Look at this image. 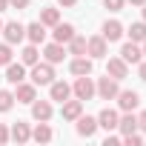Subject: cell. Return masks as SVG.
<instances>
[{
  "instance_id": "obj_1",
  "label": "cell",
  "mask_w": 146,
  "mask_h": 146,
  "mask_svg": "<svg viewBox=\"0 0 146 146\" xmlns=\"http://www.w3.org/2000/svg\"><path fill=\"white\" fill-rule=\"evenodd\" d=\"M54 80V69H52V63H35L32 66V83L35 86H49Z\"/></svg>"
},
{
  "instance_id": "obj_2",
  "label": "cell",
  "mask_w": 146,
  "mask_h": 146,
  "mask_svg": "<svg viewBox=\"0 0 146 146\" xmlns=\"http://www.w3.org/2000/svg\"><path fill=\"white\" fill-rule=\"evenodd\" d=\"M72 92H75L78 100H92V95H95V83H92V78H89V75H80V78L75 80V86H72Z\"/></svg>"
},
{
  "instance_id": "obj_3",
  "label": "cell",
  "mask_w": 146,
  "mask_h": 146,
  "mask_svg": "<svg viewBox=\"0 0 146 146\" xmlns=\"http://www.w3.org/2000/svg\"><path fill=\"white\" fill-rule=\"evenodd\" d=\"M95 92H98V95H100L103 100H115L120 89H117V80L106 75V78H100V80H98V86H95Z\"/></svg>"
},
{
  "instance_id": "obj_4",
  "label": "cell",
  "mask_w": 146,
  "mask_h": 146,
  "mask_svg": "<svg viewBox=\"0 0 146 146\" xmlns=\"http://www.w3.org/2000/svg\"><path fill=\"white\" fill-rule=\"evenodd\" d=\"M106 75L115 78V80H123V78L129 75V63H126L123 57H109V63H106Z\"/></svg>"
},
{
  "instance_id": "obj_5",
  "label": "cell",
  "mask_w": 146,
  "mask_h": 146,
  "mask_svg": "<svg viewBox=\"0 0 146 146\" xmlns=\"http://www.w3.org/2000/svg\"><path fill=\"white\" fill-rule=\"evenodd\" d=\"M69 95H72V86L69 83H63V80H52L49 83V100L63 103V100H69Z\"/></svg>"
},
{
  "instance_id": "obj_6",
  "label": "cell",
  "mask_w": 146,
  "mask_h": 146,
  "mask_svg": "<svg viewBox=\"0 0 146 146\" xmlns=\"http://www.w3.org/2000/svg\"><path fill=\"white\" fill-rule=\"evenodd\" d=\"M137 103H140V95H137V92H132V89L117 92V106H120L123 112H135V109H137Z\"/></svg>"
},
{
  "instance_id": "obj_7",
  "label": "cell",
  "mask_w": 146,
  "mask_h": 146,
  "mask_svg": "<svg viewBox=\"0 0 146 146\" xmlns=\"http://www.w3.org/2000/svg\"><path fill=\"white\" fill-rule=\"evenodd\" d=\"M3 35H6V43H20L26 37V26H20L17 20H12V23L3 26Z\"/></svg>"
},
{
  "instance_id": "obj_8",
  "label": "cell",
  "mask_w": 146,
  "mask_h": 146,
  "mask_svg": "<svg viewBox=\"0 0 146 146\" xmlns=\"http://www.w3.org/2000/svg\"><path fill=\"white\" fill-rule=\"evenodd\" d=\"M120 37H123L120 20H106V23H103V40H106V43H115V40H120Z\"/></svg>"
},
{
  "instance_id": "obj_9",
  "label": "cell",
  "mask_w": 146,
  "mask_h": 146,
  "mask_svg": "<svg viewBox=\"0 0 146 146\" xmlns=\"http://www.w3.org/2000/svg\"><path fill=\"white\" fill-rule=\"evenodd\" d=\"M32 117L35 120H52V103L49 100H32Z\"/></svg>"
},
{
  "instance_id": "obj_10",
  "label": "cell",
  "mask_w": 146,
  "mask_h": 146,
  "mask_svg": "<svg viewBox=\"0 0 146 146\" xmlns=\"http://www.w3.org/2000/svg\"><path fill=\"white\" fill-rule=\"evenodd\" d=\"M95 132H98V117L80 115V117H78V135H80V137H92Z\"/></svg>"
},
{
  "instance_id": "obj_11",
  "label": "cell",
  "mask_w": 146,
  "mask_h": 146,
  "mask_svg": "<svg viewBox=\"0 0 146 146\" xmlns=\"http://www.w3.org/2000/svg\"><path fill=\"white\" fill-rule=\"evenodd\" d=\"M63 120H78L83 115V100H63Z\"/></svg>"
},
{
  "instance_id": "obj_12",
  "label": "cell",
  "mask_w": 146,
  "mask_h": 146,
  "mask_svg": "<svg viewBox=\"0 0 146 146\" xmlns=\"http://www.w3.org/2000/svg\"><path fill=\"white\" fill-rule=\"evenodd\" d=\"M69 69H72V75H78V78H80V75H92V60H89L86 54H78L75 60L69 63Z\"/></svg>"
},
{
  "instance_id": "obj_13",
  "label": "cell",
  "mask_w": 146,
  "mask_h": 146,
  "mask_svg": "<svg viewBox=\"0 0 146 146\" xmlns=\"http://www.w3.org/2000/svg\"><path fill=\"white\" fill-rule=\"evenodd\" d=\"M86 54H92V57H106V40H103V35L86 40Z\"/></svg>"
},
{
  "instance_id": "obj_14",
  "label": "cell",
  "mask_w": 146,
  "mask_h": 146,
  "mask_svg": "<svg viewBox=\"0 0 146 146\" xmlns=\"http://www.w3.org/2000/svg\"><path fill=\"white\" fill-rule=\"evenodd\" d=\"M35 98H37L35 83H23V80H20V83H17V92H15V100H17V103H32Z\"/></svg>"
},
{
  "instance_id": "obj_15",
  "label": "cell",
  "mask_w": 146,
  "mask_h": 146,
  "mask_svg": "<svg viewBox=\"0 0 146 146\" xmlns=\"http://www.w3.org/2000/svg\"><path fill=\"white\" fill-rule=\"evenodd\" d=\"M6 80H9L12 86H17L20 80H26V66H23V63H9V66H6Z\"/></svg>"
},
{
  "instance_id": "obj_16",
  "label": "cell",
  "mask_w": 146,
  "mask_h": 146,
  "mask_svg": "<svg viewBox=\"0 0 146 146\" xmlns=\"http://www.w3.org/2000/svg\"><path fill=\"white\" fill-rule=\"evenodd\" d=\"M54 43H69L72 37H75V26L72 23H54Z\"/></svg>"
},
{
  "instance_id": "obj_17",
  "label": "cell",
  "mask_w": 146,
  "mask_h": 146,
  "mask_svg": "<svg viewBox=\"0 0 146 146\" xmlns=\"http://www.w3.org/2000/svg\"><path fill=\"white\" fill-rule=\"evenodd\" d=\"M98 126L106 129V132L117 129V112H115V109H103V112L98 115Z\"/></svg>"
},
{
  "instance_id": "obj_18",
  "label": "cell",
  "mask_w": 146,
  "mask_h": 146,
  "mask_svg": "<svg viewBox=\"0 0 146 146\" xmlns=\"http://www.w3.org/2000/svg\"><path fill=\"white\" fill-rule=\"evenodd\" d=\"M43 54H46V63H60L63 57H66V52H63V43H49L46 49H43Z\"/></svg>"
},
{
  "instance_id": "obj_19",
  "label": "cell",
  "mask_w": 146,
  "mask_h": 146,
  "mask_svg": "<svg viewBox=\"0 0 146 146\" xmlns=\"http://www.w3.org/2000/svg\"><path fill=\"white\" fill-rule=\"evenodd\" d=\"M26 37H29L32 43H43V40H46V26H43L40 20H37V23H29V26H26Z\"/></svg>"
},
{
  "instance_id": "obj_20",
  "label": "cell",
  "mask_w": 146,
  "mask_h": 146,
  "mask_svg": "<svg viewBox=\"0 0 146 146\" xmlns=\"http://www.w3.org/2000/svg\"><path fill=\"white\" fill-rule=\"evenodd\" d=\"M120 57L126 60V63H140V57H143V52L129 40V43H123V49H120Z\"/></svg>"
},
{
  "instance_id": "obj_21",
  "label": "cell",
  "mask_w": 146,
  "mask_h": 146,
  "mask_svg": "<svg viewBox=\"0 0 146 146\" xmlns=\"http://www.w3.org/2000/svg\"><path fill=\"white\" fill-rule=\"evenodd\" d=\"M37 60H40V52H37V43H29V46H26V49L20 52V63H23V66H35Z\"/></svg>"
},
{
  "instance_id": "obj_22",
  "label": "cell",
  "mask_w": 146,
  "mask_h": 146,
  "mask_svg": "<svg viewBox=\"0 0 146 146\" xmlns=\"http://www.w3.org/2000/svg\"><path fill=\"white\" fill-rule=\"evenodd\" d=\"M9 137H15L17 143H26V140L32 137V129H29V123H20V120H17V123L12 126V132H9Z\"/></svg>"
},
{
  "instance_id": "obj_23",
  "label": "cell",
  "mask_w": 146,
  "mask_h": 146,
  "mask_svg": "<svg viewBox=\"0 0 146 146\" xmlns=\"http://www.w3.org/2000/svg\"><path fill=\"white\" fill-rule=\"evenodd\" d=\"M117 129H120L123 135H129V132H137V117H135L132 112H126L123 117H117Z\"/></svg>"
},
{
  "instance_id": "obj_24",
  "label": "cell",
  "mask_w": 146,
  "mask_h": 146,
  "mask_svg": "<svg viewBox=\"0 0 146 146\" xmlns=\"http://www.w3.org/2000/svg\"><path fill=\"white\" fill-rule=\"evenodd\" d=\"M32 137H35L37 143H49V140H52V129H49V120H40V123H37V129L32 132Z\"/></svg>"
},
{
  "instance_id": "obj_25",
  "label": "cell",
  "mask_w": 146,
  "mask_h": 146,
  "mask_svg": "<svg viewBox=\"0 0 146 146\" xmlns=\"http://www.w3.org/2000/svg\"><path fill=\"white\" fill-rule=\"evenodd\" d=\"M40 23H43V26H54V23H60V12L52 9V6H46V9L40 12Z\"/></svg>"
},
{
  "instance_id": "obj_26",
  "label": "cell",
  "mask_w": 146,
  "mask_h": 146,
  "mask_svg": "<svg viewBox=\"0 0 146 146\" xmlns=\"http://www.w3.org/2000/svg\"><path fill=\"white\" fill-rule=\"evenodd\" d=\"M129 37H132V43H143L146 40V23H132L129 26Z\"/></svg>"
},
{
  "instance_id": "obj_27",
  "label": "cell",
  "mask_w": 146,
  "mask_h": 146,
  "mask_svg": "<svg viewBox=\"0 0 146 146\" xmlns=\"http://www.w3.org/2000/svg\"><path fill=\"white\" fill-rule=\"evenodd\" d=\"M69 52H72V54H86V37L75 35V37L69 40Z\"/></svg>"
},
{
  "instance_id": "obj_28",
  "label": "cell",
  "mask_w": 146,
  "mask_h": 146,
  "mask_svg": "<svg viewBox=\"0 0 146 146\" xmlns=\"http://www.w3.org/2000/svg\"><path fill=\"white\" fill-rule=\"evenodd\" d=\"M12 106H15V95L6 92V89H0V112H9Z\"/></svg>"
},
{
  "instance_id": "obj_29",
  "label": "cell",
  "mask_w": 146,
  "mask_h": 146,
  "mask_svg": "<svg viewBox=\"0 0 146 146\" xmlns=\"http://www.w3.org/2000/svg\"><path fill=\"white\" fill-rule=\"evenodd\" d=\"M9 63H12V46L0 43V66H9Z\"/></svg>"
},
{
  "instance_id": "obj_30",
  "label": "cell",
  "mask_w": 146,
  "mask_h": 146,
  "mask_svg": "<svg viewBox=\"0 0 146 146\" xmlns=\"http://www.w3.org/2000/svg\"><path fill=\"white\" fill-rule=\"evenodd\" d=\"M123 143H126V146H140L143 137H140L137 132H129V135H123Z\"/></svg>"
},
{
  "instance_id": "obj_31",
  "label": "cell",
  "mask_w": 146,
  "mask_h": 146,
  "mask_svg": "<svg viewBox=\"0 0 146 146\" xmlns=\"http://www.w3.org/2000/svg\"><path fill=\"white\" fill-rule=\"evenodd\" d=\"M123 3H126V0H103V6H106L109 12H120V9H123Z\"/></svg>"
},
{
  "instance_id": "obj_32",
  "label": "cell",
  "mask_w": 146,
  "mask_h": 146,
  "mask_svg": "<svg viewBox=\"0 0 146 146\" xmlns=\"http://www.w3.org/2000/svg\"><path fill=\"white\" fill-rule=\"evenodd\" d=\"M9 6H12V9H26L29 0H9Z\"/></svg>"
},
{
  "instance_id": "obj_33",
  "label": "cell",
  "mask_w": 146,
  "mask_h": 146,
  "mask_svg": "<svg viewBox=\"0 0 146 146\" xmlns=\"http://www.w3.org/2000/svg\"><path fill=\"white\" fill-rule=\"evenodd\" d=\"M6 140H9V129L0 123V143H6Z\"/></svg>"
},
{
  "instance_id": "obj_34",
  "label": "cell",
  "mask_w": 146,
  "mask_h": 146,
  "mask_svg": "<svg viewBox=\"0 0 146 146\" xmlns=\"http://www.w3.org/2000/svg\"><path fill=\"white\" fill-rule=\"evenodd\" d=\"M137 129H140V132H146V112L137 117Z\"/></svg>"
},
{
  "instance_id": "obj_35",
  "label": "cell",
  "mask_w": 146,
  "mask_h": 146,
  "mask_svg": "<svg viewBox=\"0 0 146 146\" xmlns=\"http://www.w3.org/2000/svg\"><path fill=\"white\" fill-rule=\"evenodd\" d=\"M117 143H120V137H115V135H109V137H106V146H117Z\"/></svg>"
},
{
  "instance_id": "obj_36",
  "label": "cell",
  "mask_w": 146,
  "mask_h": 146,
  "mask_svg": "<svg viewBox=\"0 0 146 146\" xmlns=\"http://www.w3.org/2000/svg\"><path fill=\"white\" fill-rule=\"evenodd\" d=\"M57 3H60V6H75L78 0H57Z\"/></svg>"
},
{
  "instance_id": "obj_37",
  "label": "cell",
  "mask_w": 146,
  "mask_h": 146,
  "mask_svg": "<svg viewBox=\"0 0 146 146\" xmlns=\"http://www.w3.org/2000/svg\"><path fill=\"white\" fill-rule=\"evenodd\" d=\"M140 80H146V63H140Z\"/></svg>"
},
{
  "instance_id": "obj_38",
  "label": "cell",
  "mask_w": 146,
  "mask_h": 146,
  "mask_svg": "<svg viewBox=\"0 0 146 146\" xmlns=\"http://www.w3.org/2000/svg\"><path fill=\"white\" fill-rule=\"evenodd\" d=\"M9 9V0H0V12H6Z\"/></svg>"
},
{
  "instance_id": "obj_39",
  "label": "cell",
  "mask_w": 146,
  "mask_h": 146,
  "mask_svg": "<svg viewBox=\"0 0 146 146\" xmlns=\"http://www.w3.org/2000/svg\"><path fill=\"white\" fill-rule=\"evenodd\" d=\"M129 3H132V6H143V3H146V0H129Z\"/></svg>"
},
{
  "instance_id": "obj_40",
  "label": "cell",
  "mask_w": 146,
  "mask_h": 146,
  "mask_svg": "<svg viewBox=\"0 0 146 146\" xmlns=\"http://www.w3.org/2000/svg\"><path fill=\"white\" fill-rule=\"evenodd\" d=\"M143 20H146V3H143Z\"/></svg>"
},
{
  "instance_id": "obj_41",
  "label": "cell",
  "mask_w": 146,
  "mask_h": 146,
  "mask_svg": "<svg viewBox=\"0 0 146 146\" xmlns=\"http://www.w3.org/2000/svg\"><path fill=\"white\" fill-rule=\"evenodd\" d=\"M143 54H146V40H143Z\"/></svg>"
},
{
  "instance_id": "obj_42",
  "label": "cell",
  "mask_w": 146,
  "mask_h": 146,
  "mask_svg": "<svg viewBox=\"0 0 146 146\" xmlns=\"http://www.w3.org/2000/svg\"><path fill=\"white\" fill-rule=\"evenodd\" d=\"M0 32H3V23H0Z\"/></svg>"
},
{
  "instance_id": "obj_43",
  "label": "cell",
  "mask_w": 146,
  "mask_h": 146,
  "mask_svg": "<svg viewBox=\"0 0 146 146\" xmlns=\"http://www.w3.org/2000/svg\"><path fill=\"white\" fill-rule=\"evenodd\" d=\"M0 80H3V78H0Z\"/></svg>"
}]
</instances>
